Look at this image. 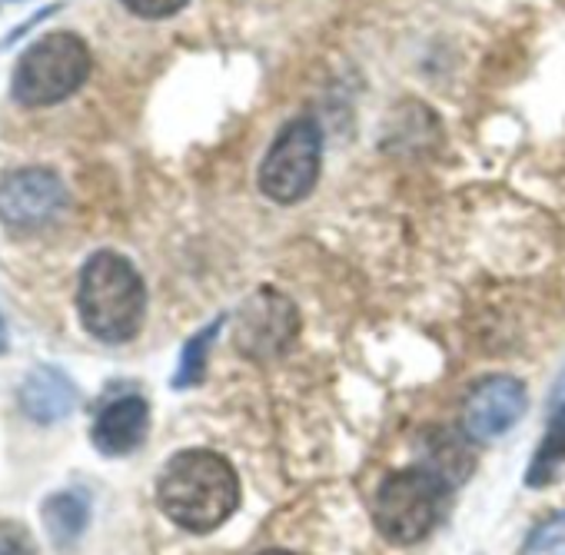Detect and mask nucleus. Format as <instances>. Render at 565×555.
<instances>
[{
  "instance_id": "6",
  "label": "nucleus",
  "mask_w": 565,
  "mask_h": 555,
  "mask_svg": "<svg viewBox=\"0 0 565 555\" xmlns=\"http://www.w3.org/2000/svg\"><path fill=\"white\" fill-rule=\"evenodd\" d=\"M67 206V186L54 170L28 167L0 180V220L14 230H41L57 223Z\"/></svg>"
},
{
  "instance_id": "10",
  "label": "nucleus",
  "mask_w": 565,
  "mask_h": 555,
  "mask_svg": "<svg viewBox=\"0 0 565 555\" xmlns=\"http://www.w3.org/2000/svg\"><path fill=\"white\" fill-rule=\"evenodd\" d=\"M41 519H44V529L51 535L54 545H74L84 529H87V519H90V505L81 492H54L44 509H41Z\"/></svg>"
},
{
  "instance_id": "15",
  "label": "nucleus",
  "mask_w": 565,
  "mask_h": 555,
  "mask_svg": "<svg viewBox=\"0 0 565 555\" xmlns=\"http://www.w3.org/2000/svg\"><path fill=\"white\" fill-rule=\"evenodd\" d=\"M0 555H38L31 532L21 522H0Z\"/></svg>"
},
{
  "instance_id": "14",
  "label": "nucleus",
  "mask_w": 565,
  "mask_h": 555,
  "mask_svg": "<svg viewBox=\"0 0 565 555\" xmlns=\"http://www.w3.org/2000/svg\"><path fill=\"white\" fill-rule=\"evenodd\" d=\"M120 4L137 14V18H147V21H163V18H173L177 11H183L190 0H120Z\"/></svg>"
},
{
  "instance_id": "1",
  "label": "nucleus",
  "mask_w": 565,
  "mask_h": 555,
  "mask_svg": "<svg viewBox=\"0 0 565 555\" xmlns=\"http://www.w3.org/2000/svg\"><path fill=\"white\" fill-rule=\"evenodd\" d=\"M157 499L167 519H173L180 529L213 532L236 512L239 479L223 456L210 449H186L163 466L157 479Z\"/></svg>"
},
{
  "instance_id": "16",
  "label": "nucleus",
  "mask_w": 565,
  "mask_h": 555,
  "mask_svg": "<svg viewBox=\"0 0 565 555\" xmlns=\"http://www.w3.org/2000/svg\"><path fill=\"white\" fill-rule=\"evenodd\" d=\"M8 353V327H4V317H0V356Z\"/></svg>"
},
{
  "instance_id": "11",
  "label": "nucleus",
  "mask_w": 565,
  "mask_h": 555,
  "mask_svg": "<svg viewBox=\"0 0 565 555\" xmlns=\"http://www.w3.org/2000/svg\"><path fill=\"white\" fill-rule=\"evenodd\" d=\"M562 472H565V406L552 416L545 439L535 449V459L525 472V482L532 489H542V485H552Z\"/></svg>"
},
{
  "instance_id": "17",
  "label": "nucleus",
  "mask_w": 565,
  "mask_h": 555,
  "mask_svg": "<svg viewBox=\"0 0 565 555\" xmlns=\"http://www.w3.org/2000/svg\"><path fill=\"white\" fill-rule=\"evenodd\" d=\"M259 555H290V552H282V548H269V552H259Z\"/></svg>"
},
{
  "instance_id": "8",
  "label": "nucleus",
  "mask_w": 565,
  "mask_h": 555,
  "mask_svg": "<svg viewBox=\"0 0 565 555\" xmlns=\"http://www.w3.org/2000/svg\"><path fill=\"white\" fill-rule=\"evenodd\" d=\"M150 429V406L140 396H120L114 403H107L94 423V446L104 456H127L137 446H143Z\"/></svg>"
},
{
  "instance_id": "5",
  "label": "nucleus",
  "mask_w": 565,
  "mask_h": 555,
  "mask_svg": "<svg viewBox=\"0 0 565 555\" xmlns=\"http://www.w3.org/2000/svg\"><path fill=\"white\" fill-rule=\"evenodd\" d=\"M323 137L313 117H297L282 127L259 167V190L273 203H300L320 180Z\"/></svg>"
},
{
  "instance_id": "12",
  "label": "nucleus",
  "mask_w": 565,
  "mask_h": 555,
  "mask_svg": "<svg viewBox=\"0 0 565 555\" xmlns=\"http://www.w3.org/2000/svg\"><path fill=\"white\" fill-rule=\"evenodd\" d=\"M220 327H223V320H213L210 327H203L196 337L186 340V346H183V353H180L177 376H173V386H177V389H190V386L203 383V376H206V360H210V346L216 343Z\"/></svg>"
},
{
  "instance_id": "4",
  "label": "nucleus",
  "mask_w": 565,
  "mask_h": 555,
  "mask_svg": "<svg viewBox=\"0 0 565 555\" xmlns=\"http://www.w3.org/2000/svg\"><path fill=\"white\" fill-rule=\"evenodd\" d=\"M90 64V47L77 34H47L21 54L14 100L24 107H54L84 87Z\"/></svg>"
},
{
  "instance_id": "7",
  "label": "nucleus",
  "mask_w": 565,
  "mask_h": 555,
  "mask_svg": "<svg viewBox=\"0 0 565 555\" xmlns=\"http://www.w3.org/2000/svg\"><path fill=\"white\" fill-rule=\"evenodd\" d=\"M525 406H529V396L519 380H512V376L482 380L466 399L462 429L476 442H492V439L505 436L522 419Z\"/></svg>"
},
{
  "instance_id": "2",
  "label": "nucleus",
  "mask_w": 565,
  "mask_h": 555,
  "mask_svg": "<svg viewBox=\"0 0 565 555\" xmlns=\"http://www.w3.org/2000/svg\"><path fill=\"white\" fill-rule=\"evenodd\" d=\"M77 310L90 337L104 343L134 340L147 310V290L134 263L110 249L94 253L81 273Z\"/></svg>"
},
{
  "instance_id": "13",
  "label": "nucleus",
  "mask_w": 565,
  "mask_h": 555,
  "mask_svg": "<svg viewBox=\"0 0 565 555\" xmlns=\"http://www.w3.org/2000/svg\"><path fill=\"white\" fill-rule=\"evenodd\" d=\"M522 555H565V509L532 529Z\"/></svg>"
},
{
  "instance_id": "3",
  "label": "nucleus",
  "mask_w": 565,
  "mask_h": 555,
  "mask_svg": "<svg viewBox=\"0 0 565 555\" xmlns=\"http://www.w3.org/2000/svg\"><path fill=\"white\" fill-rule=\"evenodd\" d=\"M446 502H449V482L426 466H409L393 472L380 485L373 522L386 542L413 545L436 529V522L446 512Z\"/></svg>"
},
{
  "instance_id": "9",
  "label": "nucleus",
  "mask_w": 565,
  "mask_h": 555,
  "mask_svg": "<svg viewBox=\"0 0 565 555\" xmlns=\"http://www.w3.org/2000/svg\"><path fill=\"white\" fill-rule=\"evenodd\" d=\"M21 406L34 423H61L74 413L77 389L57 366H38L21 389Z\"/></svg>"
}]
</instances>
